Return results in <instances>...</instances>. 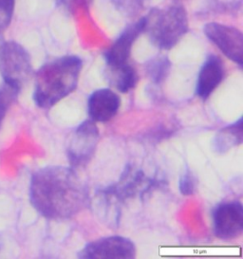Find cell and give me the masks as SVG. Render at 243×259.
Wrapping results in <instances>:
<instances>
[{
  "label": "cell",
  "instance_id": "obj_1",
  "mask_svg": "<svg viewBox=\"0 0 243 259\" xmlns=\"http://www.w3.org/2000/svg\"><path fill=\"white\" fill-rule=\"evenodd\" d=\"M30 200L46 219L64 221L89 205L90 194L86 183L72 168L47 166L31 177Z\"/></svg>",
  "mask_w": 243,
  "mask_h": 259
},
{
  "label": "cell",
  "instance_id": "obj_2",
  "mask_svg": "<svg viewBox=\"0 0 243 259\" xmlns=\"http://www.w3.org/2000/svg\"><path fill=\"white\" fill-rule=\"evenodd\" d=\"M83 61L75 55H66L47 62L35 74L33 101L48 109L66 98L77 88Z\"/></svg>",
  "mask_w": 243,
  "mask_h": 259
},
{
  "label": "cell",
  "instance_id": "obj_3",
  "mask_svg": "<svg viewBox=\"0 0 243 259\" xmlns=\"http://www.w3.org/2000/svg\"><path fill=\"white\" fill-rule=\"evenodd\" d=\"M144 20V31L152 44L160 50H171L188 31L187 13L181 4L153 9Z\"/></svg>",
  "mask_w": 243,
  "mask_h": 259
},
{
  "label": "cell",
  "instance_id": "obj_4",
  "mask_svg": "<svg viewBox=\"0 0 243 259\" xmlns=\"http://www.w3.org/2000/svg\"><path fill=\"white\" fill-rule=\"evenodd\" d=\"M0 74L5 83L21 91L32 74L30 54L24 47L15 41L0 46Z\"/></svg>",
  "mask_w": 243,
  "mask_h": 259
},
{
  "label": "cell",
  "instance_id": "obj_5",
  "mask_svg": "<svg viewBox=\"0 0 243 259\" xmlns=\"http://www.w3.org/2000/svg\"><path fill=\"white\" fill-rule=\"evenodd\" d=\"M98 127L95 122L87 120L79 124L68 139L67 157L72 167H83L91 161L99 143Z\"/></svg>",
  "mask_w": 243,
  "mask_h": 259
},
{
  "label": "cell",
  "instance_id": "obj_6",
  "mask_svg": "<svg viewBox=\"0 0 243 259\" xmlns=\"http://www.w3.org/2000/svg\"><path fill=\"white\" fill-rule=\"evenodd\" d=\"M154 186L153 180L129 165L123 172L119 182L106 188L103 195L109 202H124L138 195L143 196Z\"/></svg>",
  "mask_w": 243,
  "mask_h": 259
},
{
  "label": "cell",
  "instance_id": "obj_7",
  "mask_svg": "<svg viewBox=\"0 0 243 259\" xmlns=\"http://www.w3.org/2000/svg\"><path fill=\"white\" fill-rule=\"evenodd\" d=\"M77 256L81 259H132L136 256V247L127 237L108 236L87 244Z\"/></svg>",
  "mask_w": 243,
  "mask_h": 259
},
{
  "label": "cell",
  "instance_id": "obj_8",
  "mask_svg": "<svg viewBox=\"0 0 243 259\" xmlns=\"http://www.w3.org/2000/svg\"><path fill=\"white\" fill-rule=\"evenodd\" d=\"M206 37L218 47L220 52L230 60L238 66L243 64V35L238 29L223 24H206L205 26Z\"/></svg>",
  "mask_w": 243,
  "mask_h": 259
},
{
  "label": "cell",
  "instance_id": "obj_9",
  "mask_svg": "<svg viewBox=\"0 0 243 259\" xmlns=\"http://www.w3.org/2000/svg\"><path fill=\"white\" fill-rule=\"evenodd\" d=\"M213 229L222 240H232L243 231V207L238 201L223 202L213 211Z\"/></svg>",
  "mask_w": 243,
  "mask_h": 259
},
{
  "label": "cell",
  "instance_id": "obj_10",
  "mask_svg": "<svg viewBox=\"0 0 243 259\" xmlns=\"http://www.w3.org/2000/svg\"><path fill=\"white\" fill-rule=\"evenodd\" d=\"M144 17L125 29L105 54L106 66L116 67L129 63L133 44L144 31Z\"/></svg>",
  "mask_w": 243,
  "mask_h": 259
},
{
  "label": "cell",
  "instance_id": "obj_11",
  "mask_svg": "<svg viewBox=\"0 0 243 259\" xmlns=\"http://www.w3.org/2000/svg\"><path fill=\"white\" fill-rule=\"evenodd\" d=\"M120 107V97L109 89L92 92L88 101V112L91 121L95 122H109L118 113Z\"/></svg>",
  "mask_w": 243,
  "mask_h": 259
},
{
  "label": "cell",
  "instance_id": "obj_12",
  "mask_svg": "<svg viewBox=\"0 0 243 259\" xmlns=\"http://www.w3.org/2000/svg\"><path fill=\"white\" fill-rule=\"evenodd\" d=\"M225 75V69L221 59L210 54L197 74L196 94L200 99L206 100L212 95L221 84Z\"/></svg>",
  "mask_w": 243,
  "mask_h": 259
},
{
  "label": "cell",
  "instance_id": "obj_13",
  "mask_svg": "<svg viewBox=\"0 0 243 259\" xmlns=\"http://www.w3.org/2000/svg\"><path fill=\"white\" fill-rule=\"evenodd\" d=\"M106 80L118 92L128 93L136 87L138 73L129 63L116 67L106 66Z\"/></svg>",
  "mask_w": 243,
  "mask_h": 259
},
{
  "label": "cell",
  "instance_id": "obj_14",
  "mask_svg": "<svg viewBox=\"0 0 243 259\" xmlns=\"http://www.w3.org/2000/svg\"><path fill=\"white\" fill-rule=\"evenodd\" d=\"M242 118L228 125L218 132L213 140V149L215 152L224 154L230 149L242 144Z\"/></svg>",
  "mask_w": 243,
  "mask_h": 259
},
{
  "label": "cell",
  "instance_id": "obj_15",
  "mask_svg": "<svg viewBox=\"0 0 243 259\" xmlns=\"http://www.w3.org/2000/svg\"><path fill=\"white\" fill-rule=\"evenodd\" d=\"M171 63L166 56H156L145 65L147 75L154 84L163 83L169 74Z\"/></svg>",
  "mask_w": 243,
  "mask_h": 259
},
{
  "label": "cell",
  "instance_id": "obj_16",
  "mask_svg": "<svg viewBox=\"0 0 243 259\" xmlns=\"http://www.w3.org/2000/svg\"><path fill=\"white\" fill-rule=\"evenodd\" d=\"M19 92V89L5 82L0 85V126L9 108L17 99Z\"/></svg>",
  "mask_w": 243,
  "mask_h": 259
},
{
  "label": "cell",
  "instance_id": "obj_17",
  "mask_svg": "<svg viewBox=\"0 0 243 259\" xmlns=\"http://www.w3.org/2000/svg\"><path fill=\"white\" fill-rule=\"evenodd\" d=\"M15 10V0H0V34L12 21Z\"/></svg>",
  "mask_w": 243,
  "mask_h": 259
},
{
  "label": "cell",
  "instance_id": "obj_18",
  "mask_svg": "<svg viewBox=\"0 0 243 259\" xmlns=\"http://www.w3.org/2000/svg\"><path fill=\"white\" fill-rule=\"evenodd\" d=\"M179 188L181 194L183 196H192L196 192L197 180L189 169H187L181 177Z\"/></svg>",
  "mask_w": 243,
  "mask_h": 259
},
{
  "label": "cell",
  "instance_id": "obj_19",
  "mask_svg": "<svg viewBox=\"0 0 243 259\" xmlns=\"http://www.w3.org/2000/svg\"><path fill=\"white\" fill-rule=\"evenodd\" d=\"M242 0H210L209 11L217 13L235 12L240 8Z\"/></svg>",
  "mask_w": 243,
  "mask_h": 259
},
{
  "label": "cell",
  "instance_id": "obj_20",
  "mask_svg": "<svg viewBox=\"0 0 243 259\" xmlns=\"http://www.w3.org/2000/svg\"><path fill=\"white\" fill-rule=\"evenodd\" d=\"M116 7L123 14L128 16H133L138 14L143 7V0H113Z\"/></svg>",
  "mask_w": 243,
  "mask_h": 259
},
{
  "label": "cell",
  "instance_id": "obj_21",
  "mask_svg": "<svg viewBox=\"0 0 243 259\" xmlns=\"http://www.w3.org/2000/svg\"><path fill=\"white\" fill-rule=\"evenodd\" d=\"M91 0H61V2L68 7H79V6H88Z\"/></svg>",
  "mask_w": 243,
  "mask_h": 259
}]
</instances>
